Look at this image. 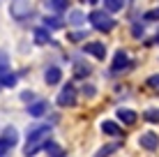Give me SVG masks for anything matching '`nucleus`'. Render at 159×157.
Returning a JSON list of instances; mask_svg holds the SVG:
<instances>
[{"mask_svg":"<svg viewBox=\"0 0 159 157\" xmlns=\"http://www.w3.org/2000/svg\"><path fill=\"white\" fill-rule=\"evenodd\" d=\"M56 102H58V106H74L76 104V88H74V83L62 85V90H60Z\"/></svg>","mask_w":159,"mask_h":157,"instance_id":"5","label":"nucleus"},{"mask_svg":"<svg viewBox=\"0 0 159 157\" xmlns=\"http://www.w3.org/2000/svg\"><path fill=\"white\" fill-rule=\"evenodd\" d=\"M102 132L108 134V136H122L120 125H118V122H113V120H104V122H102Z\"/></svg>","mask_w":159,"mask_h":157,"instance_id":"13","label":"nucleus"},{"mask_svg":"<svg viewBox=\"0 0 159 157\" xmlns=\"http://www.w3.org/2000/svg\"><path fill=\"white\" fill-rule=\"evenodd\" d=\"M44 150H46L51 157H62V150H60V145L58 143H53V141H48L46 145H44Z\"/></svg>","mask_w":159,"mask_h":157,"instance_id":"19","label":"nucleus"},{"mask_svg":"<svg viewBox=\"0 0 159 157\" xmlns=\"http://www.w3.org/2000/svg\"><path fill=\"white\" fill-rule=\"evenodd\" d=\"M44 25H46L48 30H60L65 25V21L60 19V16H44Z\"/></svg>","mask_w":159,"mask_h":157,"instance_id":"15","label":"nucleus"},{"mask_svg":"<svg viewBox=\"0 0 159 157\" xmlns=\"http://www.w3.org/2000/svg\"><path fill=\"white\" fill-rule=\"evenodd\" d=\"M46 5H48V9L56 12V14H62V12L69 9V0H46Z\"/></svg>","mask_w":159,"mask_h":157,"instance_id":"14","label":"nucleus"},{"mask_svg":"<svg viewBox=\"0 0 159 157\" xmlns=\"http://www.w3.org/2000/svg\"><path fill=\"white\" fill-rule=\"evenodd\" d=\"M129 67V58L125 51H116V58H113V65H111V72H122V69Z\"/></svg>","mask_w":159,"mask_h":157,"instance_id":"10","label":"nucleus"},{"mask_svg":"<svg viewBox=\"0 0 159 157\" xmlns=\"http://www.w3.org/2000/svg\"><path fill=\"white\" fill-rule=\"evenodd\" d=\"M46 111H48V102L39 99V102H30V104H28V116L30 118H42Z\"/></svg>","mask_w":159,"mask_h":157,"instance_id":"9","label":"nucleus"},{"mask_svg":"<svg viewBox=\"0 0 159 157\" xmlns=\"http://www.w3.org/2000/svg\"><path fill=\"white\" fill-rule=\"evenodd\" d=\"M88 21L92 23V28L99 30V32H111L116 28V19L106 12V9H92L88 14Z\"/></svg>","mask_w":159,"mask_h":157,"instance_id":"2","label":"nucleus"},{"mask_svg":"<svg viewBox=\"0 0 159 157\" xmlns=\"http://www.w3.org/2000/svg\"><path fill=\"white\" fill-rule=\"evenodd\" d=\"M131 35H134V37H143L145 35V28L141 23H134V25H131Z\"/></svg>","mask_w":159,"mask_h":157,"instance_id":"23","label":"nucleus"},{"mask_svg":"<svg viewBox=\"0 0 159 157\" xmlns=\"http://www.w3.org/2000/svg\"><path fill=\"white\" fill-rule=\"evenodd\" d=\"M139 145L145 148V150H157L159 148V134H155V132L141 134V136H139Z\"/></svg>","mask_w":159,"mask_h":157,"instance_id":"6","label":"nucleus"},{"mask_svg":"<svg viewBox=\"0 0 159 157\" xmlns=\"http://www.w3.org/2000/svg\"><path fill=\"white\" fill-rule=\"evenodd\" d=\"M83 21H85L83 12H72V14H69V23H72V25H81Z\"/></svg>","mask_w":159,"mask_h":157,"instance_id":"21","label":"nucleus"},{"mask_svg":"<svg viewBox=\"0 0 159 157\" xmlns=\"http://www.w3.org/2000/svg\"><path fill=\"white\" fill-rule=\"evenodd\" d=\"M32 14V5L30 0H12L9 2V16L16 21H25Z\"/></svg>","mask_w":159,"mask_h":157,"instance_id":"4","label":"nucleus"},{"mask_svg":"<svg viewBox=\"0 0 159 157\" xmlns=\"http://www.w3.org/2000/svg\"><path fill=\"white\" fill-rule=\"evenodd\" d=\"M51 141V127L48 125H37L28 129V141H25L23 155L25 157H35L39 150H44V145Z\"/></svg>","mask_w":159,"mask_h":157,"instance_id":"1","label":"nucleus"},{"mask_svg":"<svg viewBox=\"0 0 159 157\" xmlns=\"http://www.w3.org/2000/svg\"><path fill=\"white\" fill-rule=\"evenodd\" d=\"M16 81H19V79H16V74L7 69V72H5L2 76H0V85H2V88H14V85H16Z\"/></svg>","mask_w":159,"mask_h":157,"instance_id":"16","label":"nucleus"},{"mask_svg":"<svg viewBox=\"0 0 159 157\" xmlns=\"http://www.w3.org/2000/svg\"><path fill=\"white\" fill-rule=\"evenodd\" d=\"M60 79H62V69H60V67H56V65L46 67V72H44V81H46V85H58Z\"/></svg>","mask_w":159,"mask_h":157,"instance_id":"8","label":"nucleus"},{"mask_svg":"<svg viewBox=\"0 0 159 157\" xmlns=\"http://www.w3.org/2000/svg\"><path fill=\"white\" fill-rule=\"evenodd\" d=\"M32 35H35V44H39V46H44V44H48L51 42V32H48V28L46 25H39V28H35L32 30Z\"/></svg>","mask_w":159,"mask_h":157,"instance_id":"11","label":"nucleus"},{"mask_svg":"<svg viewBox=\"0 0 159 157\" xmlns=\"http://www.w3.org/2000/svg\"><path fill=\"white\" fill-rule=\"evenodd\" d=\"M95 93H97V90H95V85H90V83L83 85V95H85V97H92Z\"/></svg>","mask_w":159,"mask_h":157,"instance_id":"27","label":"nucleus"},{"mask_svg":"<svg viewBox=\"0 0 159 157\" xmlns=\"http://www.w3.org/2000/svg\"><path fill=\"white\" fill-rule=\"evenodd\" d=\"M143 19H145V21H157V19H159V7H157V9H150Z\"/></svg>","mask_w":159,"mask_h":157,"instance_id":"26","label":"nucleus"},{"mask_svg":"<svg viewBox=\"0 0 159 157\" xmlns=\"http://www.w3.org/2000/svg\"><path fill=\"white\" fill-rule=\"evenodd\" d=\"M143 118H145L148 122H159V109H148L143 113Z\"/></svg>","mask_w":159,"mask_h":157,"instance_id":"20","label":"nucleus"},{"mask_svg":"<svg viewBox=\"0 0 159 157\" xmlns=\"http://www.w3.org/2000/svg\"><path fill=\"white\" fill-rule=\"evenodd\" d=\"M16 143H19V132H16V127L7 125L0 132V157H7Z\"/></svg>","mask_w":159,"mask_h":157,"instance_id":"3","label":"nucleus"},{"mask_svg":"<svg viewBox=\"0 0 159 157\" xmlns=\"http://www.w3.org/2000/svg\"><path fill=\"white\" fill-rule=\"evenodd\" d=\"M118 120H122L125 125H134L136 120H139V113L136 111H131V109H118Z\"/></svg>","mask_w":159,"mask_h":157,"instance_id":"12","label":"nucleus"},{"mask_svg":"<svg viewBox=\"0 0 159 157\" xmlns=\"http://www.w3.org/2000/svg\"><path fill=\"white\" fill-rule=\"evenodd\" d=\"M2 65H7V53L0 51V67H2Z\"/></svg>","mask_w":159,"mask_h":157,"instance_id":"29","label":"nucleus"},{"mask_svg":"<svg viewBox=\"0 0 159 157\" xmlns=\"http://www.w3.org/2000/svg\"><path fill=\"white\" fill-rule=\"evenodd\" d=\"M83 37H85V32H72V35H69V39L79 42V39H83Z\"/></svg>","mask_w":159,"mask_h":157,"instance_id":"28","label":"nucleus"},{"mask_svg":"<svg viewBox=\"0 0 159 157\" xmlns=\"http://www.w3.org/2000/svg\"><path fill=\"white\" fill-rule=\"evenodd\" d=\"M148 85H150L152 90H157V93H159V74H152V76L148 79Z\"/></svg>","mask_w":159,"mask_h":157,"instance_id":"24","label":"nucleus"},{"mask_svg":"<svg viewBox=\"0 0 159 157\" xmlns=\"http://www.w3.org/2000/svg\"><path fill=\"white\" fill-rule=\"evenodd\" d=\"M118 148H120V143H108V145H102V148L97 150V155H95V157H108V155L113 153V150H118Z\"/></svg>","mask_w":159,"mask_h":157,"instance_id":"18","label":"nucleus"},{"mask_svg":"<svg viewBox=\"0 0 159 157\" xmlns=\"http://www.w3.org/2000/svg\"><path fill=\"white\" fill-rule=\"evenodd\" d=\"M85 53H90V56H95L97 60H104L106 58V46H104V42H88L83 46Z\"/></svg>","mask_w":159,"mask_h":157,"instance_id":"7","label":"nucleus"},{"mask_svg":"<svg viewBox=\"0 0 159 157\" xmlns=\"http://www.w3.org/2000/svg\"><path fill=\"white\" fill-rule=\"evenodd\" d=\"M74 74H76V79H85L88 74H90V67H88V65H76Z\"/></svg>","mask_w":159,"mask_h":157,"instance_id":"22","label":"nucleus"},{"mask_svg":"<svg viewBox=\"0 0 159 157\" xmlns=\"http://www.w3.org/2000/svg\"><path fill=\"white\" fill-rule=\"evenodd\" d=\"M122 7H125V0H104V9H106L108 14L120 12Z\"/></svg>","mask_w":159,"mask_h":157,"instance_id":"17","label":"nucleus"},{"mask_svg":"<svg viewBox=\"0 0 159 157\" xmlns=\"http://www.w3.org/2000/svg\"><path fill=\"white\" fill-rule=\"evenodd\" d=\"M21 99H23L25 104H30V102H35V93H32V90H23V93H21Z\"/></svg>","mask_w":159,"mask_h":157,"instance_id":"25","label":"nucleus"}]
</instances>
